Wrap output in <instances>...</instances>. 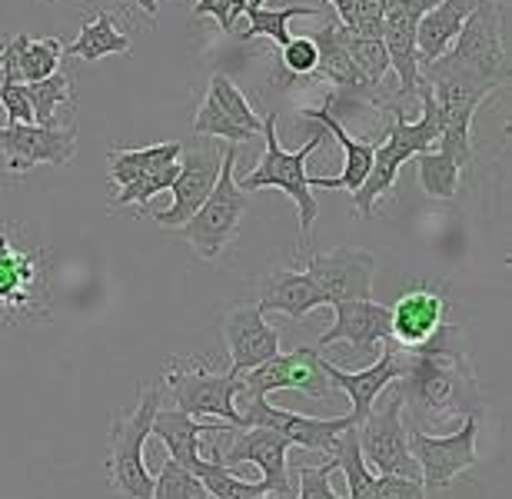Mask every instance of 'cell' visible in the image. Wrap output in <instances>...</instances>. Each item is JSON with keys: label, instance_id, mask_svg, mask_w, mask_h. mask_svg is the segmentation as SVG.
Returning <instances> with one entry per match:
<instances>
[{"label": "cell", "instance_id": "1", "mask_svg": "<svg viewBox=\"0 0 512 499\" xmlns=\"http://www.w3.org/2000/svg\"><path fill=\"white\" fill-rule=\"evenodd\" d=\"M403 396V416H409V430H436L453 416H476L483 423L489 410L483 386H479L473 356L459 346V327H449L433 343L406 350L403 376L393 380Z\"/></svg>", "mask_w": 512, "mask_h": 499}, {"label": "cell", "instance_id": "2", "mask_svg": "<svg viewBox=\"0 0 512 499\" xmlns=\"http://www.w3.org/2000/svg\"><path fill=\"white\" fill-rule=\"evenodd\" d=\"M423 80H453V84L493 90L509 84V10L506 0H479V7L453 40V47L433 64L419 67Z\"/></svg>", "mask_w": 512, "mask_h": 499}, {"label": "cell", "instance_id": "3", "mask_svg": "<svg viewBox=\"0 0 512 499\" xmlns=\"http://www.w3.org/2000/svg\"><path fill=\"white\" fill-rule=\"evenodd\" d=\"M416 97H419L416 120H406L403 107H389V117L393 120H389L386 140L376 147L370 177H366L363 187L353 193L356 217H373L376 200L396 187V177H399V170H403V164H409L416 154H426V150L439 140V107H436V97L426 80L416 87Z\"/></svg>", "mask_w": 512, "mask_h": 499}, {"label": "cell", "instance_id": "4", "mask_svg": "<svg viewBox=\"0 0 512 499\" xmlns=\"http://www.w3.org/2000/svg\"><path fill=\"white\" fill-rule=\"evenodd\" d=\"M266 140V154L263 160L256 164L247 177L237 180L243 193H253V190H266V187H276L283 190L286 197H293V203L300 207V253L306 250L310 243V233H313V223L320 217V200L313 197V183H310V157L320 150V144L326 140V134H313L300 150H283L280 137H276V114H266L263 117V134Z\"/></svg>", "mask_w": 512, "mask_h": 499}, {"label": "cell", "instance_id": "5", "mask_svg": "<svg viewBox=\"0 0 512 499\" xmlns=\"http://www.w3.org/2000/svg\"><path fill=\"white\" fill-rule=\"evenodd\" d=\"M50 317V253L20 247L0 223V323Z\"/></svg>", "mask_w": 512, "mask_h": 499}, {"label": "cell", "instance_id": "6", "mask_svg": "<svg viewBox=\"0 0 512 499\" xmlns=\"http://www.w3.org/2000/svg\"><path fill=\"white\" fill-rule=\"evenodd\" d=\"M160 410V386L143 383L137 406L130 413H114L110 420V456H107V480L127 499H150L153 476L143 463V446L150 440L153 416Z\"/></svg>", "mask_w": 512, "mask_h": 499}, {"label": "cell", "instance_id": "7", "mask_svg": "<svg viewBox=\"0 0 512 499\" xmlns=\"http://www.w3.org/2000/svg\"><path fill=\"white\" fill-rule=\"evenodd\" d=\"M247 193L237 183V144H230L220 154V177L213 183L210 197L200 203V210L183 223L180 237L197 250L203 260H217L227 253V247L237 240L240 220L247 213Z\"/></svg>", "mask_w": 512, "mask_h": 499}, {"label": "cell", "instance_id": "8", "mask_svg": "<svg viewBox=\"0 0 512 499\" xmlns=\"http://www.w3.org/2000/svg\"><path fill=\"white\" fill-rule=\"evenodd\" d=\"M167 386L177 400V410L187 416H220L223 423L243 430L247 420L237 410V393L240 380L227 373H213L207 370L197 356H173V363L167 366Z\"/></svg>", "mask_w": 512, "mask_h": 499}, {"label": "cell", "instance_id": "9", "mask_svg": "<svg viewBox=\"0 0 512 499\" xmlns=\"http://www.w3.org/2000/svg\"><path fill=\"white\" fill-rule=\"evenodd\" d=\"M386 400L373 406L370 416L356 426L360 453L376 476H406L419 480V463L409 453V426L403 420V396L393 383L386 386Z\"/></svg>", "mask_w": 512, "mask_h": 499}, {"label": "cell", "instance_id": "10", "mask_svg": "<svg viewBox=\"0 0 512 499\" xmlns=\"http://www.w3.org/2000/svg\"><path fill=\"white\" fill-rule=\"evenodd\" d=\"M479 420L466 416L463 426L449 436L409 430V453L419 463V483L423 490H446L456 476L473 470L479 463Z\"/></svg>", "mask_w": 512, "mask_h": 499}, {"label": "cell", "instance_id": "11", "mask_svg": "<svg viewBox=\"0 0 512 499\" xmlns=\"http://www.w3.org/2000/svg\"><path fill=\"white\" fill-rule=\"evenodd\" d=\"M373 270L376 257L370 250L336 247L333 253H306V273L326 293L330 307L343 300H373Z\"/></svg>", "mask_w": 512, "mask_h": 499}, {"label": "cell", "instance_id": "12", "mask_svg": "<svg viewBox=\"0 0 512 499\" xmlns=\"http://www.w3.org/2000/svg\"><path fill=\"white\" fill-rule=\"evenodd\" d=\"M0 150L7 154V170L14 173H27L37 164L67 167L77 157V127H0Z\"/></svg>", "mask_w": 512, "mask_h": 499}, {"label": "cell", "instance_id": "13", "mask_svg": "<svg viewBox=\"0 0 512 499\" xmlns=\"http://www.w3.org/2000/svg\"><path fill=\"white\" fill-rule=\"evenodd\" d=\"M243 420H247V426H266V430H276L280 436L290 440V446H303V450H313V453H333L340 433L356 426L353 416L316 420V416H300L293 410H280V406L270 403V396L247 400Z\"/></svg>", "mask_w": 512, "mask_h": 499}, {"label": "cell", "instance_id": "14", "mask_svg": "<svg viewBox=\"0 0 512 499\" xmlns=\"http://www.w3.org/2000/svg\"><path fill=\"white\" fill-rule=\"evenodd\" d=\"M403 366H406V350L389 340L386 350H380V356H376L370 366H363V370L346 373L336 363L323 360V373H326V380H330V386H336V390H343L350 396V403H353L350 416L356 420V426H360L366 416H370V410L383 396L386 386L403 376Z\"/></svg>", "mask_w": 512, "mask_h": 499}, {"label": "cell", "instance_id": "15", "mask_svg": "<svg viewBox=\"0 0 512 499\" xmlns=\"http://www.w3.org/2000/svg\"><path fill=\"white\" fill-rule=\"evenodd\" d=\"M449 303L443 293L416 287L406 290L393 307H389V340L403 350H419V346L433 343L439 333L449 327Z\"/></svg>", "mask_w": 512, "mask_h": 499}, {"label": "cell", "instance_id": "16", "mask_svg": "<svg viewBox=\"0 0 512 499\" xmlns=\"http://www.w3.org/2000/svg\"><path fill=\"white\" fill-rule=\"evenodd\" d=\"M233 446L223 453V463H256L263 470V496H280L290 490V476H286V453H290V440L266 426H243V430H230Z\"/></svg>", "mask_w": 512, "mask_h": 499}, {"label": "cell", "instance_id": "17", "mask_svg": "<svg viewBox=\"0 0 512 499\" xmlns=\"http://www.w3.org/2000/svg\"><path fill=\"white\" fill-rule=\"evenodd\" d=\"M217 177H220L217 150H190V154L180 160L177 180L170 183V193H173L170 210L153 213V223H160V227H167V230L183 227V223L200 210V203L210 197Z\"/></svg>", "mask_w": 512, "mask_h": 499}, {"label": "cell", "instance_id": "18", "mask_svg": "<svg viewBox=\"0 0 512 499\" xmlns=\"http://www.w3.org/2000/svg\"><path fill=\"white\" fill-rule=\"evenodd\" d=\"M336 323L320 336L323 346L330 343H350L353 356H380V346L389 343V307L373 300H343L333 303Z\"/></svg>", "mask_w": 512, "mask_h": 499}, {"label": "cell", "instance_id": "19", "mask_svg": "<svg viewBox=\"0 0 512 499\" xmlns=\"http://www.w3.org/2000/svg\"><path fill=\"white\" fill-rule=\"evenodd\" d=\"M223 336H227L230 350V373L240 376L250 373L253 366L266 363L270 356L280 353V333L263 320L260 307H237L223 323Z\"/></svg>", "mask_w": 512, "mask_h": 499}, {"label": "cell", "instance_id": "20", "mask_svg": "<svg viewBox=\"0 0 512 499\" xmlns=\"http://www.w3.org/2000/svg\"><path fill=\"white\" fill-rule=\"evenodd\" d=\"M333 100H336V94H326L323 107L303 110V117L316 120L320 127H326V134H330L336 144L343 147V173H340V177H310V183H316V187H326V190H350V193H356L363 187V180L370 177L376 144L346 134V127L333 114Z\"/></svg>", "mask_w": 512, "mask_h": 499}, {"label": "cell", "instance_id": "21", "mask_svg": "<svg viewBox=\"0 0 512 499\" xmlns=\"http://www.w3.org/2000/svg\"><path fill=\"white\" fill-rule=\"evenodd\" d=\"M237 430V426L230 423H203L197 420V416H187L183 410H157V416H153V426H150V436H157V440L167 446L170 460L180 463L183 470H197L200 466V443L210 440V436H223Z\"/></svg>", "mask_w": 512, "mask_h": 499}, {"label": "cell", "instance_id": "22", "mask_svg": "<svg viewBox=\"0 0 512 499\" xmlns=\"http://www.w3.org/2000/svg\"><path fill=\"white\" fill-rule=\"evenodd\" d=\"M260 313H283L290 320H303L316 307H330L326 293L306 270H273L260 280Z\"/></svg>", "mask_w": 512, "mask_h": 499}, {"label": "cell", "instance_id": "23", "mask_svg": "<svg viewBox=\"0 0 512 499\" xmlns=\"http://www.w3.org/2000/svg\"><path fill=\"white\" fill-rule=\"evenodd\" d=\"M476 7H479V0H439L433 10H426L416 27L419 67L433 64V60H439L453 47V40L459 37V30H463V24Z\"/></svg>", "mask_w": 512, "mask_h": 499}, {"label": "cell", "instance_id": "24", "mask_svg": "<svg viewBox=\"0 0 512 499\" xmlns=\"http://www.w3.org/2000/svg\"><path fill=\"white\" fill-rule=\"evenodd\" d=\"M183 157V144L177 140H163V144L153 147H110V180L117 187H127V183L147 177V173H157L163 167L180 164Z\"/></svg>", "mask_w": 512, "mask_h": 499}, {"label": "cell", "instance_id": "25", "mask_svg": "<svg viewBox=\"0 0 512 499\" xmlns=\"http://www.w3.org/2000/svg\"><path fill=\"white\" fill-rule=\"evenodd\" d=\"M4 54L10 64H14L20 84H37V80H47L50 74H57L60 57H64V44H60L57 37L37 40V37L17 34L4 40Z\"/></svg>", "mask_w": 512, "mask_h": 499}, {"label": "cell", "instance_id": "26", "mask_svg": "<svg viewBox=\"0 0 512 499\" xmlns=\"http://www.w3.org/2000/svg\"><path fill=\"white\" fill-rule=\"evenodd\" d=\"M133 40L124 34V30H117L114 17L107 14V10H97L94 17L84 20V27H80V34L64 44V57H80L87 60V64H97V60H104L110 54H130Z\"/></svg>", "mask_w": 512, "mask_h": 499}, {"label": "cell", "instance_id": "27", "mask_svg": "<svg viewBox=\"0 0 512 499\" xmlns=\"http://www.w3.org/2000/svg\"><path fill=\"white\" fill-rule=\"evenodd\" d=\"M313 37V44L316 50H320V64H316V74L330 80L333 87H343V90H356V87H363L360 84V74L353 70L350 64V54H346V47H343V24L336 17H330L326 24L316 30Z\"/></svg>", "mask_w": 512, "mask_h": 499}, {"label": "cell", "instance_id": "28", "mask_svg": "<svg viewBox=\"0 0 512 499\" xmlns=\"http://www.w3.org/2000/svg\"><path fill=\"white\" fill-rule=\"evenodd\" d=\"M193 476L207 486V493L213 499H256V496H263L260 483L240 480V476H233L230 466L223 463L220 436H210V456H207V460L200 456V466L193 470Z\"/></svg>", "mask_w": 512, "mask_h": 499}, {"label": "cell", "instance_id": "29", "mask_svg": "<svg viewBox=\"0 0 512 499\" xmlns=\"http://www.w3.org/2000/svg\"><path fill=\"white\" fill-rule=\"evenodd\" d=\"M333 460L346 476V496L350 499H376V473L366 466L363 453H360V436H356V426L340 433V440L333 446Z\"/></svg>", "mask_w": 512, "mask_h": 499}, {"label": "cell", "instance_id": "30", "mask_svg": "<svg viewBox=\"0 0 512 499\" xmlns=\"http://www.w3.org/2000/svg\"><path fill=\"white\" fill-rule=\"evenodd\" d=\"M243 14L250 17V27L240 34L243 40L266 37V40H273L276 47H286L293 40V34H290L293 17H320L326 10H316L306 4H290V7H247Z\"/></svg>", "mask_w": 512, "mask_h": 499}, {"label": "cell", "instance_id": "31", "mask_svg": "<svg viewBox=\"0 0 512 499\" xmlns=\"http://www.w3.org/2000/svg\"><path fill=\"white\" fill-rule=\"evenodd\" d=\"M283 366H286V390L313 396V400H326L330 396L333 386L323 373V356H316V350H310V346H296L293 353H283Z\"/></svg>", "mask_w": 512, "mask_h": 499}, {"label": "cell", "instance_id": "32", "mask_svg": "<svg viewBox=\"0 0 512 499\" xmlns=\"http://www.w3.org/2000/svg\"><path fill=\"white\" fill-rule=\"evenodd\" d=\"M343 47L350 54L353 70L360 74V84L376 90L383 84V77L389 74V54L383 37H360L350 27H343Z\"/></svg>", "mask_w": 512, "mask_h": 499}, {"label": "cell", "instance_id": "33", "mask_svg": "<svg viewBox=\"0 0 512 499\" xmlns=\"http://www.w3.org/2000/svg\"><path fill=\"white\" fill-rule=\"evenodd\" d=\"M30 110H34V124L37 127H57V107L60 104H74V77L67 74H50L47 80H37V84H24Z\"/></svg>", "mask_w": 512, "mask_h": 499}, {"label": "cell", "instance_id": "34", "mask_svg": "<svg viewBox=\"0 0 512 499\" xmlns=\"http://www.w3.org/2000/svg\"><path fill=\"white\" fill-rule=\"evenodd\" d=\"M413 160L419 164V183H423L426 197H433V200H453L456 197L463 167H459L453 157L439 154V150H426V154H416Z\"/></svg>", "mask_w": 512, "mask_h": 499}, {"label": "cell", "instance_id": "35", "mask_svg": "<svg viewBox=\"0 0 512 499\" xmlns=\"http://www.w3.org/2000/svg\"><path fill=\"white\" fill-rule=\"evenodd\" d=\"M213 104H217L223 114H227L233 124L243 127V130H250L253 137H260L263 134V117H256L253 114V107H250V100L243 97V90L233 84V80L227 74H213L210 80V94H207Z\"/></svg>", "mask_w": 512, "mask_h": 499}, {"label": "cell", "instance_id": "36", "mask_svg": "<svg viewBox=\"0 0 512 499\" xmlns=\"http://www.w3.org/2000/svg\"><path fill=\"white\" fill-rule=\"evenodd\" d=\"M150 499H210L207 486H203L190 470H183L180 463H173L170 456L163 460L160 476L153 480Z\"/></svg>", "mask_w": 512, "mask_h": 499}, {"label": "cell", "instance_id": "37", "mask_svg": "<svg viewBox=\"0 0 512 499\" xmlns=\"http://www.w3.org/2000/svg\"><path fill=\"white\" fill-rule=\"evenodd\" d=\"M193 134L213 137V140H227V144H247V140H256L250 130L233 124V120L223 114V110L213 104L210 97L197 107V117H193Z\"/></svg>", "mask_w": 512, "mask_h": 499}, {"label": "cell", "instance_id": "38", "mask_svg": "<svg viewBox=\"0 0 512 499\" xmlns=\"http://www.w3.org/2000/svg\"><path fill=\"white\" fill-rule=\"evenodd\" d=\"M177 170H180V164H173V167H163L157 173H147V177L133 180V183H127V187H120L117 197H114V207H140L143 213H147L150 200L157 197V193L170 190V183L177 180Z\"/></svg>", "mask_w": 512, "mask_h": 499}, {"label": "cell", "instance_id": "39", "mask_svg": "<svg viewBox=\"0 0 512 499\" xmlns=\"http://www.w3.org/2000/svg\"><path fill=\"white\" fill-rule=\"evenodd\" d=\"M280 64L290 77H313L316 64H320V50H316L313 37H293L290 44L280 47Z\"/></svg>", "mask_w": 512, "mask_h": 499}, {"label": "cell", "instance_id": "40", "mask_svg": "<svg viewBox=\"0 0 512 499\" xmlns=\"http://www.w3.org/2000/svg\"><path fill=\"white\" fill-rule=\"evenodd\" d=\"M333 470H336L333 456L320 466H300V496L296 499H340L330 486Z\"/></svg>", "mask_w": 512, "mask_h": 499}, {"label": "cell", "instance_id": "41", "mask_svg": "<svg viewBox=\"0 0 512 499\" xmlns=\"http://www.w3.org/2000/svg\"><path fill=\"white\" fill-rule=\"evenodd\" d=\"M383 10L386 0H356L350 30L360 37H383Z\"/></svg>", "mask_w": 512, "mask_h": 499}, {"label": "cell", "instance_id": "42", "mask_svg": "<svg viewBox=\"0 0 512 499\" xmlns=\"http://www.w3.org/2000/svg\"><path fill=\"white\" fill-rule=\"evenodd\" d=\"M193 14L213 17L223 34H230L233 24H237V17L243 14V4L240 0H197V4H193Z\"/></svg>", "mask_w": 512, "mask_h": 499}, {"label": "cell", "instance_id": "43", "mask_svg": "<svg viewBox=\"0 0 512 499\" xmlns=\"http://www.w3.org/2000/svg\"><path fill=\"white\" fill-rule=\"evenodd\" d=\"M376 499H426V490L406 476H376Z\"/></svg>", "mask_w": 512, "mask_h": 499}, {"label": "cell", "instance_id": "44", "mask_svg": "<svg viewBox=\"0 0 512 499\" xmlns=\"http://www.w3.org/2000/svg\"><path fill=\"white\" fill-rule=\"evenodd\" d=\"M333 7V17L340 20L343 27H353V4L356 0H326Z\"/></svg>", "mask_w": 512, "mask_h": 499}, {"label": "cell", "instance_id": "45", "mask_svg": "<svg viewBox=\"0 0 512 499\" xmlns=\"http://www.w3.org/2000/svg\"><path fill=\"white\" fill-rule=\"evenodd\" d=\"M137 7H140V10H147L150 20L157 17V10H160V7H157V0H137Z\"/></svg>", "mask_w": 512, "mask_h": 499}, {"label": "cell", "instance_id": "46", "mask_svg": "<svg viewBox=\"0 0 512 499\" xmlns=\"http://www.w3.org/2000/svg\"><path fill=\"white\" fill-rule=\"evenodd\" d=\"M240 4L247 10V7H266V0H240Z\"/></svg>", "mask_w": 512, "mask_h": 499}, {"label": "cell", "instance_id": "47", "mask_svg": "<svg viewBox=\"0 0 512 499\" xmlns=\"http://www.w3.org/2000/svg\"><path fill=\"white\" fill-rule=\"evenodd\" d=\"M256 499H276V496H256Z\"/></svg>", "mask_w": 512, "mask_h": 499}, {"label": "cell", "instance_id": "48", "mask_svg": "<svg viewBox=\"0 0 512 499\" xmlns=\"http://www.w3.org/2000/svg\"><path fill=\"white\" fill-rule=\"evenodd\" d=\"M210 499H213V496H210Z\"/></svg>", "mask_w": 512, "mask_h": 499}]
</instances>
